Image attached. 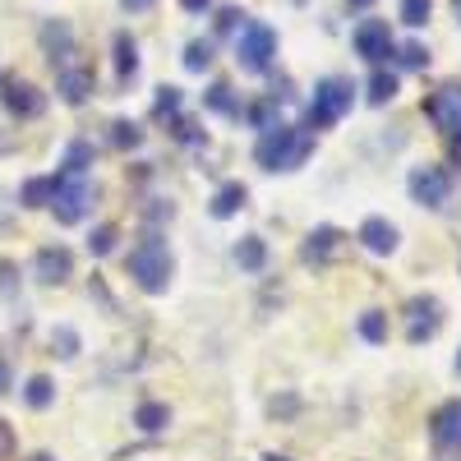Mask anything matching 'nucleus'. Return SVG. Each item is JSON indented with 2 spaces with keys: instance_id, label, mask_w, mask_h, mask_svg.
<instances>
[{
  "instance_id": "obj_1",
  "label": "nucleus",
  "mask_w": 461,
  "mask_h": 461,
  "mask_svg": "<svg viewBox=\"0 0 461 461\" xmlns=\"http://www.w3.org/2000/svg\"><path fill=\"white\" fill-rule=\"evenodd\" d=\"M310 152H314V134L310 130L273 125V130H263L254 158H258L263 171H300L304 162H310Z\"/></svg>"
},
{
  "instance_id": "obj_2",
  "label": "nucleus",
  "mask_w": 461,
  "mask_h": 461,
  "mask_svg": "<svg viewBox=\"0 0 461 461\" xmlns=\"http://www.w3.org/2000/svg\"><path fill=\"white\" fill-rule=\"evenodd\" d=\"M171 249H167V240L162 236H148V240H139L134 249H130V277L148 291V295H162L167 286H171Z\"/></svg>"
},
{
  "instance_id": "obj_3",
  "label": "nucleus",
  "mask_w": 461,
  "mask_h": 461,
  "mask_svg": "<svg viewBox=\"0 0 461 461\" xmlns=\"http://www.w3.org/2000/svg\"><path fill=\"white\" fill-rule=\"evenodd\" d=\"M56 180V189H51V212H56V221L60 226H74V221H84L88 217V208H93V180L88 176H79V171H60V176H51Z\"/></svg>"
},
{
  "instance_id": "obj_4",
  "label": "nucleus",
  "mask_w": 461,
  "mask_h": 461,
  "mask_svg": "<svg viewBox=\"0 0 461 461\" xmlns=\"http://www.w3.org/2000/svg\"><path fill=\"white\" fill-rule=\"evenodd\" d=\"M351 102H356V84L351 79H341V74H328V79H319V88H314V102H310V130H328V125H337L346 111H351Z\"/></svg>"
},
{
  "instance_id": "obj_5",
  "label": "nucleus",
  "mask_w": 461,
  "mask_h": 461,
  "mask_svg": "<svg viewBox=\"0 0 461 461\" xmlns=\"http://www.w3.org/2000/svg\"><path fill=\"white\" fill-rule=\"evenodd\" d=\"M273 56H277V32L267 28V23H240V37H236V60H240V69L263 74L267 65H273Z\"/></svg>"
},
{
  "instance_id": "obj_6",
  "label": "nucleus",
  "mask_w": 461,
  "mask_h": 461,
  "mask_svg": "<svg viewBox=\"0 0 461 461\" xmlns=\"http://www.w3.org/2000/svg\"><path fill=\"white\" fill-rule=\"evenodd\" d=\"M452 194V176L443 167H415L411 171V199L420 208H443Z\"/></svg>"
},
{
  "instance_id": "obj_7",
  "label": "nucleus",
  "mask_w": 461,
  "mask_h": 461,
  "mask_svg": "<svg viewBox=\"0 0 461 461\" xmlns=\"http://www.w3.org/2000/svg\"><path fill=\"white\" fill-rule=\"evenodd\" d=\"M429 438L438 447V456H461V397L443 402L429 420Z\"/></svg>"
},
{
  "instance_id": "obj_8",
  "label": "nucleus",
  "mask_w": 461,
  "mask_h": 461,
  "mask_svg": "<svg viewBox=\"0 0 461 461\" xmlns=\"http://www.w3.org/2000/svg\"><path fill=\"white\" fill-rule=\"evenodd\" d=\"M406 337L420 346V341H429L434 332H438V323H443V304L434 300V295H420V300H411L406 304Z\"/></svg>"
},
{
  "instance_id": "obj_9",
  "label": "nucleus",
  "mask_w": 461,
  "mask_h": 461,
  "mask_svg": "<svg viewBox=\"0 0 461 461\" xmlns=\"http://www.w3.org/2000/svg\"><path fill=\"white\" fill-rule=\"evenodd\" d=\"M425 115H429L443 134H456V130H461V84H443V88L425 102Z\"/></svg>"
},
{
  "instance_id": "obj_10",
  "label": "nucleus",
  "mask_w": 461,
  "mask_h": 461,
  "mask_svg": "<svg viewBox=\"0 0 461 461\" xmlns=\"http://www.w3.org/2000/svg\"><path fill=\"white\" fill-rule=\"evenodd\" d=\"M56 88H60V97L69 102V106H84L88 102V93L97 88V74H93V65H60L56 69Z\"/></svg>"
},
{
  "instance_id": "obj_11",
  "label": "nucleus",
  "mask_w": 461,
  "mask_h": 461,
  "mask_svg": "<svg viewBox=\"0 0 461 461\" xmlns=\"http://www.w3.org/2000/svg\"><path fill=\"white\" fill-rule=\"evenodd\" d=\"M356 51H360L369 65L388 60V56H393V32H388V23H383V19H365V23L356 28Z\"/></svg>"
},
{
  "instance_id": "obj_12",
  "label": "nucleus",
  "mask_w": 461,
  "mask_h": 461,
  "mask_svg": "<svg viewBox=\"0 0 461 461\" xmlns=\"http://www.w3.org/2000/svg\"><path fill=\"white\" fill-rule=\"evenodd\" d=\"M37 282H47V286H60V282H69V273H74V254L65 249V245H51V249H37Z\"/></svg>"
},
{
  "instance_id": "obj_13",
  "label": "nucleus",
  "mask_w": 461,
  "mask_h": 461,
  "mask_svg": "<svg viewBox=\"0 0 461 461\" xmlns=\"http://www.w3.org/2000/svg\"><path fill=\"white\" fill-rule=\"evenodd\" d=\"M360 245H365L369 254H393V249L402 245V236H397V226H393L388 217H365V221H360Z\"/></svg>"
},
{
  "instance_id": "obj_14",
  "label": "nucleus",
  "mask_w": 461,
  "mask_h": 461,
  "mask_svg": "<svg viewBox=\"0 0 461 461\" xmlns=\"http://www.w3.org/2000/svg\"><path fill=\"white\" fill-rule=\"evenodd\" d=\"M42 106H47V97L37 93L32 84H5V111L10 115H19V121H32V115H42Z\"/></svg>"
},
{
  "instance_id": "obj_15",
  "label": "nucleus",
  "mask_w": 461,
  "mask_h": 461,
  "mask_svg": "<svg viewBox=\"0 0 461 461\" xmlns=\"http://www.w3.org/2000/svg\"><path fill=\"white\" fill-rule=\"evenodd\" d=\"M341 249V230L337 226H314L310 240H304V263H328Z\"/></svg>"
},
{
  "instance_id": "obj_16",
  "label": "nucleus",
  "mask_w": 461,
  "mask_h": 461,
  "mask_svg": "<svg viewBox=\"0 0 461 461\" xmlns=\"http://www.w3.org/2000/svg\"><path fill=\"white\" fill-rule=\"evenodd\" d=\"M245 199H249V189L240 185V180H226L217 194H212V203H208V212L217 217V221H226V217H236L240 208H245Z\"/></svg>"
},
{
  "instance_id": "obj_17",
  "label": "nucleus",
  "mask_w": 461,
  "mask_h": 461,
  "mask_svg": "<svg viewBox=\"0 0 461 461\" xmlns=\"http://www.w3.org/2000/svg\"><path fill=\"white\" fill-rule=\"evenodd\" d=\"M42 47H47L51 65L60 69V65H69V56H74V32H69L65 23H42Z\"/></svg>"
},
{
  "instance_id": "obj_18",
  "label": "nucleus",
  "mask_w": 461,
  "mask_h": 461,
  "mask_svg": "<svg viewBox=\"0 0 461 461\" xmlns=\"http://www.w3.org/2000/svg\"><path fill=\"white\" fill-rule=\"evenodd\" d=\"M134 425H139L143 434H162V429L171 425V411H167L162 402H143V406L134 411Z\"/></svg>"
},
{
  "instance_id": "obj_19",
  "label": "nucleus",
  "mask_w": 461,
  "mask_h": 461,
  "mask_svg": "<svg viewBox=\"0 0 461 461\" xmlns=\"http://www.w3.org/2000/svg\"><path fill=\"white\" fill-rule=\"evenodd\" d=\"M115 69H121V79H134L139 74V47L130 32H115Z\"/></svg>"
},
{
  "instance_id": "obj_20",
  "label": "nucleus",
  "mask_w": 461,
  "mask_h": 461,
  "mask_svg": "<svg viewBox=\"0 0 461 461\" xmlns=\"http://www.w3.org/2000/svg\"><path fill=\"white\" fill-rule=\"evenodd\" d=\"M236 263L245 267V273H258V267L267 263V245H263L258 236H245V240L236 245Z\"/></svg>"
},
{
  "instance_id": "obj_21",
  "label": "nucleus",
  "mask_w": 461,
  "mask_h": 461,
  "mask_svg": "<svg viewBox=\"0 0 461 461\" xmlns=\"http://www.w3.org/2000/svg\"><path fill=\"white\" fill-rule=\"evenodd\" d=\"M393 97H397V74L374 69V74H369V102H374V106H388Z\"/></svg>"
},
{
  "instance_id": "obj_22",
  "label": "nucleus",
  "mask_w": 461,
  "mask_h": 461,
  "mask_svg": "<svg viewBox=\"0 0 461 461\" xmlns=\"http://www.w3.org/2000/svg\"><path fill=\"white\" fill-rule=\"evenodd\" d=\"M51 397H56V383H51L47 374L28 378V388H23V402H28L32 411H47V406H51Z\"/></svg>"
},
{
  "instance_id": "obj_23",
  "label": "nucleus",
  "mask_w": 461,
  "mask_h": 461,
  "mask_svg": "<svg viewBox=\"0 0 461 461\" xmlns=\"http://www.w3.org/2000/svg\"><path fill=\"white\" fill-rule=\"evenodd\" d=\"M51 189H56L51 176H32V180L23 185L19 199H23V208H47V203H51Z\"/></svg>"
},
{
  "instance_id": "obj_24",
  "label": "nucleus",
  "mask_w": 461,
  "mask_h": 461,
  "mask_svg": "<svg viewBox=\"0 0 461 461\" xmlns=\"http://www.w3.org/2000/svg\"><path fill=\"white\" fill-rule=\"evenodd\" d=\"M360 337H365L369 346L388 341V319H383L378 310H365V314H360Z\"/></svg>"
},
{
  "instance_id": "obj_25",
  "label": "nucleus",
  "mask_w": 461,
  "mask_h": 461,
  "mask_svg": "<svg viewBox=\"0 0 461 461\" xmlns=\"http://www.w3.org/2000/svg\"><path fill=\"white\" fill-rule=\"evenodd\" d=\"M203 102H208V111H221V115H240V102L230 97V88H226V84H212Z\"/></svg>"
},
{
  "instance_id": "obj_26",
  "label": "nucleus",
  "mask_w": 461,
  "mask_h": 461,
  "mask_svg": "<svg viewBox=\"0 0 461 461\" xmlns=\"http://www.w3.org/2000/svg\"><path fill=\"white\" fill-rule=\"evenodd\" d=\"M88 167H93V143H84V139H79V143H69L65 167H60V171H79V176H84Z\"/></svg>"
},
{
  "instance_id": "obj_27",
  "label": "nucleus",
  "mask_w": 461,
  "mask_h": 461,
  "mask_svg": "<svg viewBox=\"0 0 461 461\" xmlns=\"http://www.w3.org/2000/svg\"><path fill=\"white\" fill-rule=\"evenodd\" d=\"M429 14H434V0H402V23L420 28V23H429Z\"/></svg>"
},
{
  "instance_id": "obj_28",
  "label": "nucleus",
  "mask_w": 461,
  "mask_h": 461,
  "mask_svg": "<svg viewBox=\"0 0 461 461\" xmlns=\"http://www.w3.org/2000/svg\"><path fill=\"white\" fill-rule=\"evenodd\" d=\"M208 65H212V47H208V42H189V47H185V69H189V74H203Z\"/></svg>"
},
{
  "instance_id": "obj_29",
  "label": "nucleus",
  "mask_w": 461,
  "mask_h": 461,
  "mask_svg": "<svg viewBox=\"0 0 461 461\" xmlns=\"http://www.w3.org/2000/svg\"><path fill=\"white\" fill-rule=\"evenodd\" d=\"M115 240H121V230H115V226H97L93 236H88V249L102 258V254H111V249H115Z\"/></svg>"
},
{
  "instance_id": "obj_30",
  "label": "nucleus",
  "mask_w": 461,
  "mask_h": 461,
  "mask_svg": "<svg viewBox=\"0 0 461 461\" xmlns=\"http://www.w3.org/2000/svg\"><path fill=\"white\" fill-rule=\"evenodd\" d=\"M397 60H402L406 69H425V65H429V51L420 47V42H406V47H397Z\"/></svg>"
},
{
  "instance_id": "obj_31",
  "label": "nucleus",
  "mask_w": 461,
  "mask_h": 461,
  "mask_svg": "<svg viewBox=\"0 0 461 461\" xmlns=\"http://www.w3.org/2000/svg\"><path fill=\"white\" fill-rule=\"evenodd\" d=\"M111 130H115L111 139H115V143H121V148H139V143H143V130H139L134 121H115Z\"/></svg>"
},
{
  "instance_id": "obj_32",
  "label": "nucleus",
  "mask_w": 461,
  "mask_h": 461,
  "mask_svg": "<svg viewBox=\"0 0 461 461\" xmlns=\"http://www.w3.org/2000/svg\"><path fill=\"white\" fill-rule=\"evenodd\" d=\"M51 346H60V356H65V360L79 356V337H74L69 328H56V332H51Z\"/></svg>"
},
{
  "instance_id": "obj_33",
  "label": "nucleus",
  "mask_w": 461,
  "mask_h": 461,
  "mask_svg": "<svg viewBox=\"0 0 461 461\" xmlns=\"http://www.w3.org/2000/svg\"><path fill=\"white\" fill-rule=\"evenodd\" d=\"M180 111V88H162V97H158V115L167 121V115H176Z\"/></svg>"
},
{
  "instance_id": "obj_34",
  "label": "nucleus",
  "mask_w": 461,
  "mask_h": 461,
  "mask_svg": "<svg viewBox=\"0 0 461 461\" xmlns=\"http://www.w3.org/2000/svg\"><path fill=\"white\" fill-rule=\"evenodd\" d=\"M249 121H254L258 130H273V102H258V106L249 111Z\"/></svg>"
},
{
  "instance_id": "obj_35",
  "label": "nucleus",
  "mask_w": 461,
  "mask_h": 461,
  "mask_svg": "<svg viewBox=\"0 0 461 461\" xmlns=\"http://www.w3.org/2000/svg\"><path fill=\"white\" fill-rule=\"evenodd\" d=\"M10 452H14V429L5 425V420H0V461H5Z\"/></svg>"
},
{
  "instance_id": "obj_36",
  "label": "nucleus",
  "mask_w": 461,
  "mask_h": 461,
  "mask_svg": "<svg viewBox=\"0 0 461 461\" xmlns=\"http://www.w3.org/2000/svg\"><path fill=\"white\" fill-rule=\"evenodd\" d=\"M240 19H245L240 10H221V14H217V28H221V32H236V23H240Z\"/></svg>"
},
{
  "instance_id": "obj_37",
  "label": "nucleus",
  "mask_w": 461,
  "mask_h": 461,
  "mask_svg": "<svg viewBox=\"0 0 461 461\" xmlns=\"http://www.w3.org/2000/svg\"><path fill=\"white\" fill-rule=\"evenodd\" d=\"M121 5H125L130 14H143V10H152V0H121Z\"/></svg>"
},
{
  "instance_id": "obj_38",
  "label": "nucleus",
  "mask_w": 461,
  "mask_h": 461,
  "mask_svg": "<svg viewBox=\"0 0 461 461\" xmlns=\"http://www.w3.org/2000/svg\"><path fill=\"white\" fill-rule=\"evenodd\" d=\"M180 5H185V10H189V14H203V10H208V5H212V0H180Z\"/></svg>"
},
{
  "instance_id": "obj_39",
  "label": "nucleus",
  "mask_w": 461,
  "mask_h": 461,
  "mask_svg": "<svg viewBox=\"0 0 461 461\" xmlns=\"http://www.w3.org/2000/svg\"><path fill=\"white\" fill-rule=\"evenodd\" d=\"M5 393H10V365L0 360V397H5Z\"/></svg>"
},
{
  "instance_id": "obj_40",
  "label": "nucleus",
  "mask_w": 461,
  "mask_h": 461,
  "mask_svg": "<svg viewBox=\"0 0 461 461\" xmlns=\"http://www.w3.org/2000/svg\"><path fill=\"white\" fill-rule=\"evenodd\" d=\"M447 139H452V162L461 167V130H456V134H447Z\"/></svg>"
},
{
  "instance_id": "obj_41",
  "label": "nucleus",
  "mask_w": 461,
  "mask_h": 461,
  "mask_svg": "<svg viewBox=\"0 0 461 461\" xmlns=\"http://www.w3.org/2000/svg\"><path fill=\"white\" fill-rule=\"evenodd\" d=\"M32 461H51V456H47V452H37V456H32Z\"/></svg>"
},
{
  "instance_id": "obj_42",
  "label": "nucleus",
  "mask_w": 461,
  "mask_h": 461,
  "mask_svg": "<svg viewBox=\"0 0 461 461\" xmlns=\"http://www.w3.org/2000/svg\"><path fill=\"white\" fill-rule=\"evenodd\" d=\"M452 10H456V23H461V0H456V5H452Z\"/></svg>"
},
{
  "instance_id": "obj_43",
  "label": "nucleus",
  "mask_w": 461,
  "mask_h": 461,
  "mask_svg": "<svg viewBox=\"0 0 461 461\" xmlns=\"http://www.w3.org/2000/svg\"><path fill=\"white\" fill-rule=\"evenodd\" d=\"M351 5H374V0H351Z\"/></svg>"
},
{
  "instance_id": "obj_44",
  "label": "nucleus",
  "mask_w": 461,
  "mask_h": 461,
  "mask_svg": "<svg viewBox=\"0 0 461 461\" xmlns=\"http://www.w3.org/2000/svg\"><path fill=\"white\" fill-rule=\"evenodd\" d=\"M263 461H286V456H263Z\"/></svg>"
},
{
  "instance_id": "obj_45",
  "label": "nucleus",
  "mask_w": 461,
  "mask_h": 461,
  "mask_svg": "<svg viewBox=\"0 0 461 461\" xmlns=\"http://www.w3.org/2000/svg\"><path fill=\"white\" fill-rule=\"evenodd\" d=\"M456 369H461V351H456Z\"/></svg>"
},
{
  "instance_id": "obj_46",
  "label": "nucleus",
  "mask_w": 461,
  "mask_h": 461,
  "mask_svg": "<svg viewBox=\"0 0 461 461\" xmlns=\"http://www.w3.org/2000/svg\"><path fill=\"white\" fill-rule=\"evenodd\" d=\"M295 5H304V0H295Z\"/></svg>"
}]
</instances>
